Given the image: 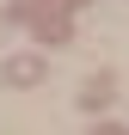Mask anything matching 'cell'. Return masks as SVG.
I'll use <instances>...</instances> for the list:
<instances>
[{"instance_id": "obj_1", "label": "cell", "mask_w": 129, "mask_h": 135, "mask_svg": "<svg viewBox=\"0 0 129 135\" xmlns=\"http://www.w3.org/2000/svg\"><path fill=\"white\" fill-rule=\"evenodd\" d=\"M0 74H6V86H37L43 80V55H12Z\"/></svg>"}, {"instance_id": "obj_2", "label": "cell", "mask_w": 129, "mask_h": 135, "mask_svg": "<svg viewBox=\"0 0 129 135\" xmlns=\"http://www.w3.org/2000/svg\"><path fill=\"white\" fill-rule=\"evenodd\" d=\"M111 92H117V86H111V74H92V80L80 86V104H86V110H98V104H111Z\"/></svg>"}, {"instance_id": "obj_3", "label": "cell", "mask_w": 129, "mask_h": 135, "mask_svg": "<svg viewBox=\"0 0 129 135\" xmlns=\"http://www.w3.org/2000/svg\"><path fill=\"white\" fill-rule=\"evenodd\" d=\"M37 37H43V43H68L74 31H68V18H61V12H43V18H37Z\"/></svg>"}, {"instance_id": "obj_4", "label": "cell", "mask_w": 129, "mask_h": 135, "mask_svg": "<svg viewBox=\"0 0 129 135\" xmlns=\"http://www.w3.org/2000/svg\"><path fill=\"white\" fill-rule=\"evenodd\" d=\"M92 135H129V129H117V123H104V129H92Z\"/></svg>"}]
</instances>
